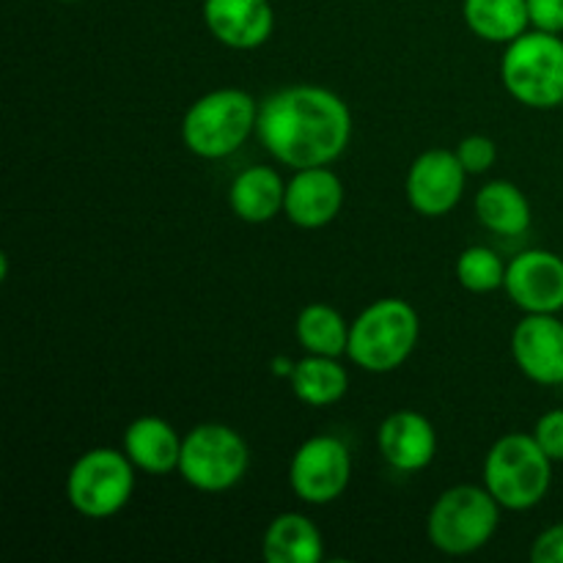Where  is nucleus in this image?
I'll list each match as a JSON object with an SVG mask.
<instances>
[{
    "instance_id": "nucleus-15",
    "label": "nucleus",
    "mask_w": 563,
    "mask_h": 563,
    "mask_svg": "<svg viewBox=\"0 0 563 563\" xmlns=\"http://www.w3.org/2000/svg\"><path fill=\"white\" fill-rule=\"evenodd\" d=\"M377 449L399 473H421L438 456L434 423L418 410H396L379 423Z\"/></svg>"
},
{
    "instance_id": "nucleus-4",
    "label": "nucleus",
    "mask_w": 563,
    "mask_h": 563,
    "mask_svg": "<svg viewBox=\"0 0 563 563\" xmlns=\"http://www.w3.org/2000/svg\"><path fill=\"white\" fill-rule=\"evenodd\" d=\"M553 465L533 434L509 432L484 456V487L506 511H528L548 498Z\"/></svg>"
},
{
    "instance_id": "nucleus-8",
    "label": "nucleus",
    "mask_w": 563,
    "mask_h": 563,
    "mask_svg": "<svg viewBox=\"0 0 563 563\" xmlns=\"http://www.w3.org/2000/svg\"><path fill=\"white\" fill-rule=\"evenodd\" d=\"M251 467V449L245 438L229 423L207 421L185 434L179 476L198 493H229Z\"/></svg>"
},
{
    "instance_id": "nucleus-16",
    "label": "nucleus",
    "mask_w": 563,
    "mask_h": 563,
    "mask_svg": "<svg viewBox=\"0 0 563 563\" xmlns=\"http://www.w3.org/2000/svg\"><path fill=\"white\" fill-rule=\"evenodd\" d=\"M181 443H185V434L176 432L165 418L141 416L124 429L121 449L141 473L170 476V473H179Z\"/></svg>"
},
{
    "instance_id": "nucleus-3",
    "label": "nucleus",
    "mask_w": 563,
    "mask_h": 563,
    "mask_svg": "<svg viewBox=\"0 0 563 563\" xmlns=\"http://www.w3.org/2000/svg\"><path fill=\"white\" fill-rule=\"evenodd\" d=\"M258 108L262 104L253 99V93L242 88L229 86L207 91L181 115V143L201 159L231 157L256 132Z\"/></svg>"
},
{
    "instance_id": "nucleus-20",
    "label": "nucleus",
    "mask_w": 563,
    "mask_h": 563,
    "mask_svg": "<svg viewBox=\"0 0 563 563\" xmlns=\"http://www.w3.org/2000/svg\"><path fill=\"white\" fill-rule=\"evenodd\" d=\"M462 20L473 36L504 47L531 31L528 0H462Z\"/></svg>"
},
{
    "instance_id": "nucleus-5",
    "label": "nucleus",
    "mask_w": 563,
    "mask_h": 563,
    "mask_svg": "<svg viewBox=\"0 0 563 563\" xmlns=\"http://www.w3.org/2000/svg\"><path fill=\"white\" fill-rule=\"evenodd\" d=\"M500 80L506 93L531 110H553L563 104V38L561 33L526 31L506 44L500 58Z\"/></svg>"
},
{
    "instance_id": "nucleus-10",
    "label": "nucleus",
    "mask_w": 563,
    "mask_h": 563,
    "mask_svg": "<svg viewBox=\"0 0 563 563\" xmlns=\"http://www.w3.org/2000/svg\"><path fill=\"white\" fill-rule=\"evenodd\" d=\"M465 185L467 170L462 168L456 152L427 148L412 159L410 170H407V203L421 218H445L460 207Z\"/></svg>"
},
{
    "instance_id": "nucleus-22",
    "label": "nucleus",
    "mask_w": 563,
    "mask_h": 563,
    "mask_svg": "<svg viewBox=\"0 0 563 563\" xmlns=\"http://www.w3.org/2000/svg\"><path fill=\"white\" fill-rule=\"evenodd\" d=\"M350 328L352 322H346L344 313L335 311L333 306L311 302L297 313L295 335L306 355L341 357L346 355V344H350Z\"/></svg>"
},
{
    "instance_id": "nucleus-13",
    "label": "nucleus",
    "mask_w": 563,
    "mask_h": 563,
    "mask_svg": "<svg viewBox=\"0 0 563 563\" xmlns=\"http://www.w3.org/2000/svg\"><path fill=\"white\" fill-rule=\"evenodd\" d=\"M344 207V185L330 165L300 168L286 181L284 214L297 229L317 231L333 223Z\"/></svg>"
},
{
    "instance_id": "nucleus-28",
    "label": "nucleus",
    "mask_w": 563,
    "mask_h": 563,
    "mask_svg": "<svg viewBox=\"0 0 563 563\" xmlns=\"http://www.w3.org/2000/svg\"><path fill=\"white\" fill-rule=\"evenodd\" d=\"M60 3H80V0H60Z\"/></svg>"
},
{
    "instance_id": "nucleus-23",
    "label": "nucleus",
    "mask_w": 563,
    "mask_h": 563,
    "mask_svg": "<svg viewBox=\"0 0 563 563\" xmlns=\"http://www.w3.org/2000/svg\"><path fill=\"white\" fill-rule=\"evenodd\" d=\"M456 280L462 289L471 295H493V291L504 289L506 280V262L484 245H471L460 253L456 258Z\"/></svg>"
},
{
    "instance_id": "nucleus-19",
    "label": "nucleus",
    "mask_w": 563,
    "mask_h": 563,
    "mask_svg": "<svg viewBox=\"0 0 563 563\" xmlns=\"http://www.w3.org/2000/svg\"><path fill=\"white\" fill-rule=\"evenodd\" d=\"M473 209H476L478 223L500 236H520L526 234L533 223L528 196L515 185V181L506 179L487 181V185L476 192Z\"/></svg>"
},
{
    "instance_id": "nucleus-9",
    "label": "nucleus",
    "mask_w": 563,
    "mask_h": 563,
    "mask_svg": "<svg viewBox=\"0 0 563 563\" xmlns=\"http://www.w3.org/2000/svg\"><path fill=\"white\" fill-rule=\"evenodd\" d=\"M352 482V454L335 434L302 440L289 460V487L308 506H328L346 493Z\"/></svg>"
},
{
    "instance_id": "nucleus-17",
    "label": "nucleus",
    "mask_w": 563,
    "mask_h": 563,
    "mask_svg": "<svg viewBox=\"0 0 563 563\" xmlns=\"http://www.w3.org/2000/svg\"><path fill=\"white\" fill-rule=\"evenodd\" d=\"M286 181L269 165H251L240 170L229 187V207L242 223L262 225L284 214Z\"/></svg>"
},
{
    "instance_id": "nucleus-6",
    "label": "nucleus",
    "mask_w": 563,
    "mask_h": 563,
    "mask_svg": "<svg viewBox=\"0 0 563 563\" xmlns=\"http://www.w3.org/2000/svg\"><path fill=\"white\" fill-rule=\"evenodd\" d=\"M504 506L484 484H456L432 504L427 537L445 555H473L493 542Z\"/></svg>"
},
{
    "instance_id": "nucleus-21",
    "label": "nucleus",
    "mask_w": 563,
    "mask_h": 563,
    "mask_svg": "<svg viewBox=\"0 0 563 563\" xmlns=\"http://www.w3.org/2000/svg\"><path fill=\"white\" fill-rule=\"evenodd\" d=\"M291 390L308 407H333L350 390V372L339 357L306 355L295 363L289 374Z\"/></svg>"
},
{
    "instance_id": "nucleus-7",
    "label": "nucleus",
    "mask_w": 563,
    "mask_h": 563,
    "mask_svg": "<svg viewBox=\"0 0 563 563\" xmlns=\"http://www.w3.org/2000/svg\"><path fill=\"white\" fill-rule=\"evenodd\" d=\"M135 473L124 449H88L66 473V500L86 520H110L135 495Z\"/></svg>"
},
{
    "instance_id": "nucleus-25",
    "label": "nucleus",
    "mask_w": 563,
    "mask_h": 563,
    "mask_svg": "<svg viewBox=\"0 0 563 563\" xmlns=\"http://www.w3.org/2000/svg\"><path fill=\"white\" fill-rule=\"evenodd\" d=\"M533 440L553 462H563V407L548 410L533 427Z\"/></svg>"
},
{
    "instance_id": "nucleus-18",
    "label": "nucleus",
    "mask_w": 563,
    "mask_h": 563,
    "mask_svg": "<svg viewBox=\"0 0 563 563\" xmlns=\"http://www.w3.org/2000/svg\"><path fill=\"white\" fill-rule=\"evenodd\" d=\"M262 555L269 563H319L324 559L322 531L300 511H280L264 528Z\"/></svg>"
},
{
    "instance_id": "nucleus-26",
    "label": "nucleus",
    "mask_w": 563,
    "mask_h": 563,
    "mask_svg": "<svg viewBox=\"0 0 563 563\" xmlns=\"http://www.w3.org/2000/svg\"><path fill=\"white\" fill-rule=\"evenodd\" d=\"M533 563H563V522L544 528L531 544Z\"/></svg>"
},
{
    "instance_id": "nucleus-14",
    "label": "nucleus",
    "mask_w": 563,
    "mask_h": 563,
    "mask_svg": "<svg viewBox=\"0 0 563 563\" xmlns=\"http://www.w3.org/2000/svg\"><path fill=\"white\" fill-rule=\"evenodd\" d=\"M203 25L229 49H256L275 31L269 0H203Z\"/></svg>"
},
{
    "instance_id": "nucleus-12",
    "label": "nucleus",
    "mask_w": 563,
    "mask_h": 563,
    "mask_svg": "<svg viewBox=\"0 0 563 563\" xmlns=\"http://www.w3.org/2000/svg\"><path fill=\"white\" fill-rule=\"evenodd\" d=\"M511 357L537 385L563 383V322L559 313H526L511 333Z\"/></svg>"
},
{
    "instance_id": "nucleus-1",
    "label": "nucleus",
    "mask_w": 563,
    "mask_h": 563,
    "mask_svg": "<svg viewBox=\"0 0 563 563\" xmlns=\"http://www.w3.org/2000/svg\"><path fill=\"white\" fill-rule=\"evenodd\" d=\"M256 135L291 170L333 165L352 141V110L324 86H289L258 108Z\"/></svg>"
},
{
    "instance_id": "nucleus-27",
    "label": "nucleus",
    "mask_w": 563,
    "mask_h": 563,
    "mask_svg": "<svg viewBox=\"0 0 563 563\" xmlns=\"http://www.w3.org/2000/svg\"><path fill=\"white\" fill-rule=\"evenodd\" d=\"M531 27L548 33H563V0H528Z\"/></svg>"
},
{
    "instance_id": "nucleus-2",
    "label": "nucleus",
    "mask_w": 563,
    "mask_h": 563,
    "mask_svg": "<svg viewBox=\"0 0 563 563\" xmlns=\"http://www.w3.org/2000/svg\"><path fill=\"white\" fill-rule=\"evenodd\" d=\"M421 339V317L401 297H383L363 308L350 328L346 357L368 374H390L405 366Z\"/></svg>"
},
{
    "instance_id": "nucleus-11",
    "label": "nucleus",
    "mask_w": 563,
    "mask_h": 563,
    "mask_svg": "<svg viewBox=\"0 0 563 563\" xmlns=\"http://www.w3.org/2000/svg\"><path fill=\"white\" fill-rule=\"evenodd\" d=\"M504 289L522 313H561L563 256L544 247L517 253L506 264Z\"/></svg>"
},
{
    "instance_id": "nucleus-24",
    "label": "nucleus",
    "mask_w": 563,
    "mask_h": 563,
    "mask_svg": "<svg viewBox=\"0 0 563 563\" xmlns=\"http://www.w3.org/2000/svg\"><path fill=\"white\" fill-rule=\"evenodd\" d=\"M456 157H460L462 168L467 176H482L495 168L498 163V143L487 135H467L456 143Z\"/></svg>"
}]
</instances>
